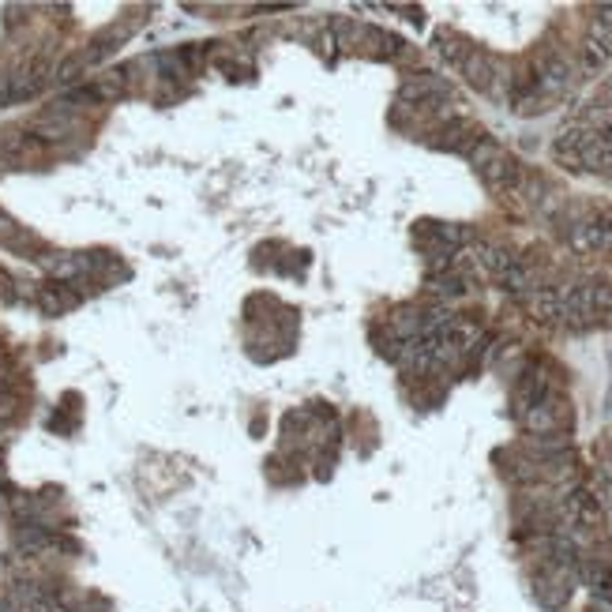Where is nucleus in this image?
I'll return each instance as SVG.
<instances>
[{
    "instance_id": "obj_1",
    "label": "nucleus",
    "mask_w": 612,
    "mask_h": 612,
    "mask_svg": "<svg viewBox=\"0 0 612 612\" xmlns=\"http://www.w3.org/2000/svg\"><path fill=\"white\" fill-rule=\"evenodd\" d=\"M485 139V132L477 128L474 121H466V117H455V121H447L440 128V139H432L440 151H455V154H470Z\"/></svg>"
},
{
    "instance_id": "obj_2",
    "label": "nucleus",
    "mask_w": 612,
    "mask_h": 612,
    "mask_svg": "<svg viewBox=\"0 0 612 612\" xmlns=\"http://www.w3.org/2000/svg\"><path fill=\"white\" fill-rule=\"evenodd\" d=\"M477 173H481V181L489 184V188H496V192H507V188H519L522 184V166L507 151L496 154L489 166H481Z\"/></svg>"
},
{
    "instance_id": "obj_3",
    "label": "nucleus",
    "mask_w": 612,
    "mask_h": 612,
    "mask_svg": "<svg viewBox=\"0 0 612 612\" xmlns=\"http://www.w3.org/2000/svg\"><path fill=\"white\" fill-rule=\"evenodd\" d=\"M462 76H466V83L470 87H477V91H492V79H496V61H492L489 53H481V49H470L466 53V61L459 64Z\"/></svg>"
},
{
    "instance_id": "obj_4",
    "label": "nucleus",
    "mask_w": 612,
    "mask_h": 612,
    "mask_svg": "<svg viewBox=\"0 0 612 612\" xmlns=\"http://www.w3.org/2000/svg\"><path fill=\"white\" fill-rule=\"evenodd\" d=\"M402 102H429V98H440L447 94V83L440 76H432V72H417L402 83Z\"/></svg>"
},
{
    "instance_id": "obj_5",
    "label": "nucleus",
    "mask_w": 612,
    "mask_h": 612,
    "mask_svg": "<svg viewBox=\"0 0 612 612\" xmlns=\"http://www.w3.org/2000/svg\"><path fill=\"white\" fill-rule=\"evenodd\" d=\"M526 308L534 312L537 320H556V316L564 312V297L552 290H534V293H526Z\"/></svg>"
},
{
    "instance_id": "obj_6",
    "label": "nucleus",
    "mask_w": 612,
    "mask_h": 612,
    "mask_svg": "<svg viewBox=\"0 0 612 612\" xmlns=\"http://www.w3.org/2000/svg\"><path fill=\"white\" fill-rule=\"evenodd\" d=\"M477 263L489 271V275H504V271H511L515 263H519V256L515 252H507V248H496V245H481L477 248Z\"/></svg>"
},
{
    "instance_id": "obj_7",
    "label": "nucleus",
    "mask_w": 612,
    "mask_h": 612,
    "mask_svg": "<svg viewBox=\"0 0 612 612\" xmlns=\"http://www.w3.org/2000/svg\"><path fill=\"white\" fill-rule=\"evenodd\" d=\"M567 83H571V64L564 57H549L545 68H541V87L545 91H564Z\"/></svg>"
},
{
    "instance_id": "obj_8",
    "label": "nucleus",
    "mask_w": 612,
    "mask_h": 612,
    "mask_svg": "<svg viewBox=\"0 0 612 612\" xmlns=\"http://www.w3.org/2000/svg\"><path fill=\"white\" fill-rule=\"evenodd\" d=\"M76 301H79L76 293H68L64 286H42V290H38V305L46 308L49 316H57V312H68V308L76 305Z\"/></svg>"
},
{
    "instance_id": "obj_9",
    "label": "nucleus",
    "mask_w": 612,
    "mask_h": 612,
    "mask_svg": "<svg viewBox=\"0 0 612 612\" xmlns=\"http://www.w3.org/2000/svg\"><path fill=\"white\" fill-rule=\"evenodd\" d=\"M436 53L444 57V61H451V64H462L466 61V53H470V46L462 42L459 34H436Z\"/></svg>"
},
{
    "instance_id": "obj_10",
    "label": "nucleus",
    "mask_w": 612,
    "mask_h": 612,
    "mask_svg": "<svg viewBox=\"0 0 612 612\" xmlns=\"http://www.w3.org/2000/svg\"><path fill=\"white\" fill-rule=\"evenodd\" d=\"M496 154H504V147H500V143H496V139H481V143H477L474 151L466 154V158H470V162H474V169H481V166H489L492 158H496Z\"/></svg>"
},
{
    "instance_id": "obj_11",
    "label": "nucleus",
    "mask_w": 612,
    "mask_h": 612,
    "mask_svg": "<svg viewBox=\"0 0 612 612\" xmlns=\"http://www.w3.org/2000/svg\"><path fill=\"white\" fill-rule=\"evenodd\" d=\"M432 290L440 293V297H459L462 290H466V282H462L459 275H440L436 278V286Z\"/></svg>"
}]
</instances>
